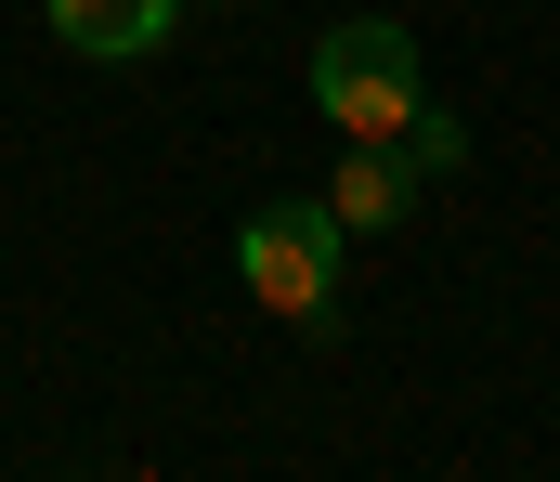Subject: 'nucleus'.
<instances>
[{
	"label": "nucleus",
	"mask_w": 560,
	"mask_h": 482,
	"mask_svg": "<svg viewBox=\"0 0 560 482\" xmlns=\"http://www.w3.org/2000/svg\"><path fill=\"white\" fill-rule=\"evenodd\" d=\"M313 105H326V131L339 144H392L405 118H418V39L392 26V13H339L326 39H313Z\"/></svg>",
	"instance_id": "1"
},
{
	"label": "nucleus",
	"mask_w": 560,
	"mask_h": 482,
	"mask_svg": "<svg viewBox=\"0 0 560 482\" xmlns=\"http://www.w3.org/2000/svg\"><path fill=\"white\" fill-rule=\"evenodd\" d=\"M235 274H248V301L287 326H339V222H326V196H261L248 222H235Z\"/></svg>",
	"instance_id": "2"
},
{
	"label": "nucleus",
	"mask_w": 560,
	"mask_h": 482,
	"mask_svg": "<svg viewBox=\"0 0 560 482\" xmlns=\"http://www.w3.org/2000/svg\"><path fill=\"white\" fill-rule=\"evenodd\" d=\"M52 13V39L79 52V66H143V52H170V26H183V0H39Z\"/></svg>",
	"instance_id": "3"
},
{
	"label": "nucleus",
	"mask_w": 560,
	"mask_h": 482,
	"mask_svg": "<svg viewBox=\"0 0 560 482\" xmlns=\"http://www.w3.org/2000/svg\"><path fill=\"white\" fill-rule=\"evenodd\" d=\"M418 196H430V183L392 157V144H352V157H339V183H326V222H339V235H392Z\"/></svg>",
	"instance_id": "4"
},
{
	"label": "nucleus",
	"mask_w": 560,
	"mask_h": 482,
	"mask_svg": "<svg viewBox=\"0 0 560 482\" xmlns=\"http://www.w3.org/2000/svg\"><path fill=\"white\" fill-rule=\"evenodd\" d=\"M392 157L418 169V183H443V169H469V131H456V118H443V105H418V118H405V131H392Z\"/></svg>",
	"instance_id": "5"
}]
</instances>
